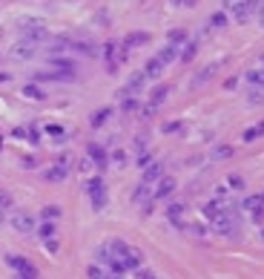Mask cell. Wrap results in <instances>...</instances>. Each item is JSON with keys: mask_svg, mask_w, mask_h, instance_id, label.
Returning <instances> with one entry per match:
<instances>
[{"mask_svg": "<svg viewBox=\"0 0 264 279\" xmlns=\"http://www.w3.org/2000/svg\"><path fill=\"white\" fill-rule=\"evenodd\" d=\"M109 250L115 253L118 259H121V265H124V271H138V268H141V262H144V253H141L138 248H132V245L121 242V239L109 242Z\"/></svg>", "mask_w": 264, "mask_h": 279, "instance_id": "cell-1", "label": "cell"}, {"mask_svg": "<svg viewBox=\"0 0 264 279\" xmlns=\"http://www.w3.org/2000/svg\"><path fill=\"white\" fill-rule=\"evenodd\" d=\"M46 132H49L52 138H63V135H66V132H63V127H60V124H49V127H46Z\"/></svg>", "mask_w": 264, "mask_h": 279, "instance_id": "cell-35", "label": "cell"}, {"mask_svg": "<svg viewBox=\"0 0 264 279\" xmlns=\"http://www.w3.org/2000/svg\"><path fill=\"white\" fill-rule=\"evenodd\" d=\"M6 265L15 271V279H40V273H37V268L29 262V259L17 256V253H9L6 256Z\"/></svg>", "mask_w": 264, "mask_h": 279, "instance_id": "cell-2", "label": "cell"}, {"mask_svg": "<svg viewBox=\"0 0 264 279\" xmlns=\"http://www.w3.org/2000/svg\"><path fill=\"white\" fill-rule=\"evenodd\" d=\"M37 236H40V239H55V222H43V225H40V228H37Z\"/></svg>", "mask_w": 264, "mask_h": 279, "instance_id": "cell-27", "label": "cell"}, {"mask_svg": "<svg viewBox=\"0 0 264 279\" xmlns=\"http://www.w3.org/2000/svg\"><path fill=\"white\" fill-rule=\"evenodd\" d=\"M213 230L215 233H221V236H233L235 233V225H233V216L224 210V213H218L213 219Z\"/></svg>", "mask_w": 264, "mask_h": 279, "instance_id": "cell-9", "label": "cell"}, {"mask_svg": "<svg viewBox=\"0 0 264 279\" xmlns=\"http://www.w3.org/2000/svg\"><path fill=\"white\" fill-rule=\"evenodd\" d=\"M86 155H89V164H95L98 170H103L106 164H109V155H106V150H103L101 144H89Z\"/></svg>", "mask_w": 264, "mask_h": 279, "instance_id": "cell-10", "label": "cell"}, {"mask_svg": "<svg viewBox=\"0 0 264 279\" xmlns=\"http://www.w3.org/2000/svg\"><path fill=\"white\" fill-rule=\"evenodd\" d=\"M175 193V178H169V176H161L158 182H155V190H152V198L158 202V198H169Z\"/></svg>", "mask_w": 264, "mask_h": 279, "instance_id": "cell-8", "label": "cell"}, {"mask_svg": "<svg viewBox=\"0 0 264 279\" xmlns=\"http://www.w3.org/2000/svg\"><path fill=\"white\" fill-rule=\"evenodd\" d=\"M135 279H155V273L152 271H141L138 268V271H135Z\"/></svg>", "mask_w": 264, "mask_h": 279, "instance_id": "cell-43", "label": "cell"}, {"mask_svg": "<svg viewBox=\"0 0 264 279\" xmlns=\"http://www.w3.org/2000/svg\"><path fill=\"white\" fill-rule=\"evenodd\" d=\"M210 23H213L215 29H221V26H227V15H224V12H215V15L210 17Z\"/></svg>", "mask_w": 264, "mask_h": 279, "instance_id": "cell-32", "label": "cell"}, {"mask_svg": "<svg viewBox=\"0 0 264 279\" xmlns=\"http://www.w3.org/2000/svg\"><path fill=\"white\" fill-rule=\"evenodd\" d=\"M147 41H149L147 32H129V35H126L124 41H121V46H124V52H121V55H126V52L135 49V46H144Z\"/></svg>", "mask_w": 264, "mask_h": 279, "instance_id": "cell-11", "label": "cell"}, {"mask_svg": "<svg viewBox=\"0 0 264 279\" xmlns=\"http://www.w3.org/2000/svg\"><path fill=\"white\" fill-rule=\"evenodd\" d=\"M253 9H256V0H244V3L233 6L235 21H238V23H247V21H250V15H253Z\"/></svg>", "mask_w": 264, "mask_h": 279, "instance_id": "cell-12", "label": "cell"}, {"mask_svg": "<svg viewBox=\"0 0 264 279\" xmlns=\"http://www.w3.org/2000/svg\"><path fill=\"white\" fill-rule=\"evenodd\" d=\"M227 182H230V184H233L235 190H244V178H241V176H238V173H233V176H230V178H227Z\"/></svg>", "mask_w": 264, "mask_h": 279, "instance_id": "cell-38", "label": "cell"}, {"mask_svg": "<svg viewBox=\"0 0 264 279\" xmlns=\"http://www.w3.org/2000/svg\"><path fill=\"white\" fill-rule=\"evenodd\" d=\"M66 173H69V167H66V158H63V162H58L52 170H46V178H49V182H63Z\"/></svg>", "mask_w": 264, "mask_h": 279, "instance_id": "cell-15", "label": "cell"}, {"mask_svg": "<svg viewBox=\"0 0 264 279\" xmlns=\"http://www.w3.org/2000/svg\"><path fill=\"white\" fill-rule=\"evenodd\" d=\"M86 193H89V198H92V207H95V210H103V207H106V184H103L101 176L89 178Z\"/></svg>", "mask_w": 264, "mask_h": 279, "instance_id": "cell-3", "label": "cell"}, {"mask_svg": "<svg viewBox=\"0 0 264 279\" xmlns=\"http://www.w3.org/2000/svg\"><path fill=\"white\" fill-rule=\"evenodd\" d=\"M178 49H181V46H172V44H167L161 52H158V55H155V58H158L164 66H167V64H172V61L178 58Z\"/></svg>", "mask_w": 264, "mask_h": 279, "instance_id": "cell-17", "label": "cell"}, {"mask_svg": "<svg viewBox=\"0 0 264 279\" xmlns=\"http://www.w3.org/2000/svg\"><path fill=\"white\" fill-rule=\"evenodd\" d=\"M258 17H261V26H264V6H261V15H258Z\"/></svg>", "mask_w": 264, "mask_h": 279, "instance_id": "cell-48", "label": "cell"}, {"mask_svg": "<svg viewBox=\"0 0 264 279\" xmlns=\"http://www.w3.org/2000/svg\"><path fill=\"white\" fill-rule=\"evenodd\" d=\"M167 37H169V44H172V46H181L184 41H187V35H184L181 29H172V32H169Z\"/></svg>", "mask_w": 264, "mask_h": 279, "instance_id": "cell-29", "label": "cell"}, {"mask_svg": "<svg viewBox=\"0 0 264 279\" xmlns=\"http://www.w3.org/2000/svg\"><path fill=\"white\" fill-rule=\"evenodd\" d=\"M103 58H106L109 72H115V69H118V44H106V46H103Z\"/></svg>", "mask_w": 264, "mask_h": 279, "instance_id": "cell-16", "label": "cell"}, {"mask_svg": "<svg viewBox=\"0 0 264 279\" xmlns=\"http://www.w3.org/2000/svg\"><path fill=\"white\" fill-rule=\"evenodd\" d=\"M218 213H224V207H221V202H207V205H204V216H207L210 222H213Z\"/></svg>", "mask_w": 264, "mask_h": 279, "instance_id": "cell-26", "label": "cell"}, {"mask_svg": "<svg viewBox=\"0 0 264 279\" xmlns=\"http://www.w3.org/2000/svg\"><path fill=\"white\" fill-rule=\"evenodd\" d=\"M0 150H3V135H0Z\"/></svg>", "mask_w": 264, "mask_h": 279, "instance_id": "cell-49", "label": "cell"}, {"mask_svg": "<svg viewBox=\"0 0 264 279\" xmlns=\"http://www.w3.org/2000/svg\"><path fill=\"white\" fill-rule=\"evenodd\" d=\"M172 3H178V6H192L195 0H172Z\"/></svg>", "mask_w": 264, "mask_h": 279, "instance_id": "cell-46", "label": "cell"}, {"mask_svg": "<svg viewBox=\"0 0 264 279\" xmlns=\"http://www.w3.org/2000/svg\"><path fill=\"white\" fill-rule=\"evenodd\" d=\"M224 3H227V6L233 9V6H238V3H244V0H224Z\"/></svg>", "mask_w": 264, "mask_h": 279, "instance_id": "cell-47", "label": "cell"}, {"mask_svg": "<svg viewBox=\"0 0 264 279\" xmlns=\"http://www.w3.org/2000/svg\"><path fill=\"white\" fill-rule=\"evenodd\" d=\"M184 230H190L192 236H204V228H201V225H187Z\"/></svg>", "mask_w": 264, "mask_h": 279, "instance_id": "cell-40", "label": "cell"}, {"mask_svg": "<svg viewBox=\"0 0 264 279\" xmlns=\"http://www.w3.org/2000/svg\"><path fill=\"white\" fill-rule=\"evenodd\" d=\"M9 222H12V228H15L17 233H35V228H37L35 216H32V213H26V210H15Z\"/></svg>", "mask_w": 264, "mask_h": 279, "instance_id": "cell-5", "label": "cell"}, {"mask_svg": "<svg viewBox=\"0 0 264 279\" xmlns=\"http://www.w3.org/2000/svg\"><path fill=\"white\" fill-rule=\"evenodd\" d=\"M15 138H26V127H15Z\"/></svg>", "mask_w": 264, "mask_h": 279, "instance_id": "cell-45", "label": "cell"}, {"mask_svg": "<svg viewBox=\"0 0 264 279\" xmlns=\"http://www.w3.org/2000/svg\"><path fill=\"white\" fill-rule=\"evenodd\" d=\"M161 69H164L161 61H158V58H149L147 66H144V75H147V78H158V75H161Z\"/></svg>", "mask_w": 264, "mask_h": 279, "instance_id": "cell-23", "label": "cell"}, {"mask_svg": "<svg viewBox=\"0 0 264 279\" xmlns=\"http://www.w3.org/2000/svg\"><path fill=\"white\" fill-rule=\"evenodd\" d=\"M261 196H264V193H261Z\"/></svg>", "mask_w": 264, "mask_h": 279, "instance_id": "cell-52", "label": "cell"}, {"mask_svg": "<svg viewBox=\"0 0 264 279\" xmlns=\"http://www.w3.org/2000/svg\"><path fill=\"white\" fill-rule=\"evenodd\" d=\"M195 49H198V44H187V46H184V52H181V61H192Z\"/></svg>", "mask_w": 264, "mask_h": 279, "instance_id": "cell-36", "label": "cell"}, {"mask_svg": "<svg viewBox=\"0 0 264 279\" xmlns=\"http://www.w3.org/2000/svg\"><path fill=\"white\" fill-rule=\"evenodd\" d=\"M20 32L29 44H37V41H46V37H49V32H46V26L40 21H23Z\"/></svg>", "mask_w": 264, "mask_h": 279, "instance_id": "cell-4", "label": "cell"}, {"mask_svg": "<svg viewBox=\"0 0 264 279\" xmlns=\"http://www.w3.org/2000/svg\"><path fill=\"white\" fill-rule=\"evenodd\" d=\"M161 176H164V167L158 162H152V164H147V167H144V178H141V182H144V184H155Z\"/></svg>", "mask_w": 264, "mask_h": 279, "instance_id": "cell-14", "label": "cell"}, {"mask_svg": "<svg viewBox=\"0 0 264 279\" xmlns=\"http://www.w3.org/2000/svg\"><path fill=\"white\" fill-rule=\"evenodd\" d=\"M247 81L250 84H264V69H250V72H247Z\"/></svg>", "mask_w": 264, "mask_h": 279, "instance_id": "cell-31", "label": "cell"}, {"mask_svg": "<svg viewBox=\"0 0 264 279\" xmlns=\"http://www.w3.org/2000/svg\"><path fill=\"white\" fill-rule=\"evenodd\" d=\"M112 162H115L118 167H124V164H126V153H124V150H115V153H112Z\"/></svg>", "mask_w": 264, "mask_h": 279, "instance_id": "cell-37", "label": "cell"}, {"mask_svg": "<svg viewBox=\"0 0 264 279\" xmlns=\"http://www.w3.org/2000/svg\"><path fill=\"white\" fill-rule=\"evenodd\" d=\"M89 279H103L106 276V268H101V265H89Z\"/></svg>", "mask_w": 264, "mask_h": 279, "instance_id": "cell-30", "label": "cell"}, {"mask_svg": "<svg viewBox=\"0 0 264 279\" xmlns=\"http://www.w3.org/2000/svg\"><path fill=\"white\" fill-rule=\"evenodd\" d=\"M46 250H49V253H58V239H46Z\"/></svg>", "mask_w": 264, "mask_h": 279, "instance_id": "cell-42", "label": "cell"}, {"mask_svg": "<svg viewBox=\"0 0 264 279\" xmlns=\"http://www.w3.org/2000/svg\"><path fill=\"white\" fill-rule=\"evenodd\" d=\"M215 72H218V64H210V66L204 69V72H201V75H195V78H192V87H201V84H207V81H210V78H213Z\"/></svg>", "mask_w": 264, "mask_h": 279, "instance_id": "cell-20", "label": "cell"}, {"mask_svg": "<svg viewBox=\"0 0 264 279\" xmlns=\"http://www.w3.org/2000/svg\"><path fill=\"white\" fill-rule=\"evenodd\" d=\"M261 239H264V230H261Z\"/></svg>", "mask_w": 264, "mask_h": 279, "instance_id": "cell-50", "label": "cell"}, {"mask_svg": "<svg viewBox=\"0 0 264 279\" xmlns=\"http://www.w3.org/2000/svg\"><path fill=\"white\" fill-rule=\"evenodd\" d=\"M167 95H169V87H167V84H161V87H158L152 95H149V104L144 107V118H149L152 112H158V107L167 101Z\"/></svg>", "mask_w": 264, "mask_h": 279, "instance_id": "cell-6", "label": "cell"}, {"mask_svg": "<svg viewBox=\"0 0 264 279\" xmlns=\"http://www.w3.org/2000/svg\"><path fill=\"white\" fill-rule=\"evenodd\" d=\"M261 64H264V58H261Z\"/></svg>", "mask_w": 264, "mask_h": 279, "instance_id": "cell-51", "label": "cell"}, {"mask_svg": "<svg viewBox=\"0 0 264 279\" xmlns=\"http://www.w3.org/2000/svg\"><path fill=\"white\" fill-rule=\"evenodd\" d=\"M233 155V147H215V158H230Z\"/></svg>", "mask_w": 264, "mask_h": 279, "instance_id": "cell-39", "label": "cell"}, {"mask_svg": "<svg viewBox=\"0 0 264 279\" xmlns=\"http://www.w3.org/2000/svg\"><path fill=\"white\" fill-rule=\"evenodd\" d=\"M178 130H181V124H178V121H175V124H164V132H178Z\"/></svg>", "mask_w": 264, "mask_h": 279, "instance_id": "cell-44", "label": "cell"}, {"mask_svg": "<svg viewBox=\"0 0 264 279\" xmlns=\"http://www.w3.org/2000/svg\"><path fill=\"white\" fill-rule=\"evenodd\" d=\"M258 135H264V121H258L256 127H250V130H244V135H241V141H256Z\"/></svg>", "mask_w": 264, "mask_h": 279, "instance_id": "cell-24", "label": "cell"}, {"mask_svg": "<svg viewBox=\"0 0 264 279\" xmlns=\"http://www.w3.org/2000/svg\"><path fill=\"white\" fill-rule=\"evenodd\" d=\"M15 55H17V58H32V55H35V44H29V41L17 44L15 46Z\"/></svg>", "mask_w": 264, "mask_h": 279, "instance_id": "cell-25", "label": "cell"}, {"mask_svg": "<svg viewBox=\"0 0 264 279\" xmlns=\"http://www.w3.org/2000/svg\"><path fill=\"white\" fill-rule=\"evenodd\" d=\"M40 216H43L46 222H55V219H60V207L58 205H46L43 210H40Z\"/></svg>", "mask_w": 264, "mask_h": 279, "instance_id": "cell-28", "label": "cell"}, {"mask_svg": "<svg viewBox=\"0 0 264 279\" xmlns=\"http://www.w3.org/2000/svg\"><path fill=\"white\" fill-rule=\"evenodd\" d=\"M167 219L178 228H184V205H169L167 207Z\"/></svg>", "mask_w": 264, "mask_h": 279, "instance_id": "cell-18", "label": "cell"}, {"mask_svg": "<svg viewBox=\"0 0 264 279\" xmlns=\"http://www.w3.org/2000/svg\"><path fill=\"white\" fill-rule=\"evenodd\" d=\"M109 115H112V110H109V107H103V110L92 112V118H89V124H92V127L98 130V127H103L106 121H109Z\"/></svg>", "mask_w": 264, "mask_h": 279, "instance_id": "cell-19", "label": "cell"}, {"mask_svg": "<svg viewBox=\"0 0 264 279\" xmlns=\"http://www.w3.org/2000/svg\"><path fill=\"white\" fill-rule=\"evenodd\" d=\"M26 138H29L32 144H37V141H40V130H37L35 124H29V127H26Z\"/></svg>", "mask_w": 264, "mask_h": 279, "instance_id": "cell-34", "label": "cell"}, {"mask_svg": "<svg viewBox=\"0 0 264 279\" xmlns=\"http://www.w3.org/2000/svg\"><path fill=\"white\" fill-rule=\"evenodd\" d=\"M121 110H124V112H132V110H138V101H135V98H132V95H124V104H121Z\"/></svg>", "mask_w": 264, "mask_h": 279, "instance_id": "cell-33", "label": "cell"}, {"mask_svg": "<svg viewBox=\"0 0 264 279\" xmlns=\"http://www.w3.org/2000/svg\"><path fill=\"white\" fill-rule=\"evenodd\" d=\"M6 207H12V198L9 193H0V210H6Z\"/></svg>", "mask_w": 264, "mask_h": 279, "instance_id": "cell-41", "label": "cell"}, {"mask_svg": "<svg viewBox=\"0 0 264 279\" xmlns=\"http://www.w3.org/2000/svg\"><path fill=\"white\" fill-rule=\"evenodd\" d=\"M244 210H250L253 222H264V196H261V193L244 198Z\"/></svg>", "mask_w": 264, "mask_h": 279, "instance_id": "cell-7", "label": "cell"}, {"mask_svg": "<svg viewBox=\"0 0 264 279\" xmlns=\"http://www.w3.org/2000/svg\"><path fill=\"white\" fill-rule=\"evenodd\" d=\"M23 95L29 98V101H43L46 92H43L40 87H37V84H26V87H23Z\"/></svg>", "mask_w": 264, "mask_h": 279, "instance_id": "cell-22", "label": "cell"}, {"mask_svg": "<svg viewBox=\"0 0 264 279\" xmlns=\"http://www.w3.org/2000/svg\"><path fill=\"white\" fill-rule=\"evenodd\" d=\"M144 84H147V75H144V72H135V75L129 78V84H126L124 95H138L141 89H144Z\"/></svg>", "mask_w": 264, "mask_h": 279, "instance_id": "cell-13", "label": "cell"}, {"mask_svg": "<svg viewBox=\"0 0 264 279\" xmlns=\"http://www.w3.org/2000/svg\"><path fill=\"white\" fill-rule=\"evenodd\" d=\"M132 198H135V202H152V187L141 182L138 187H135V193H132Z\"/></svg>", "mask_w": 264, "mask_h": 279, "instance_id": "cell-21", "label": "cell"}]
</instances>
